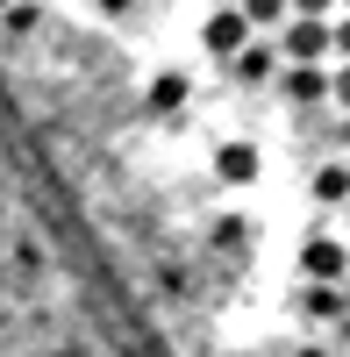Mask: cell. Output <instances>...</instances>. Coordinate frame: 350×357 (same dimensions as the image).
<instances>
[{"instance_id": "1", "label": "cell", "mask_w": 350, "mask_h": 357, "mask_svg": "<svg viewBox=\"0 0 350 357\" xmlns=\"http://www.w3.org/2000/svg\"><path fill=\"white\" fill-rule=\"evenodd\" d=\"M243 43H250V22L236 15V0H229V8L208 15V50H215V57H236Z\"/></svg>"}, {"instance_id": "2", "label": "cell", "mask_w": 350, "mask_h": 357, "mask_svg": "<svg viewBox=\"0 0 350 357\" xmlns=\"http://www.w3.org/2000/svg\"><path fill=\"white\" fill-rule=\"evenodd\" d=\"M322 50H329V29L322 22H294V29H286V57H294V65H314Z\"/></svg>"}, {"instance_id": "3", "label": "cell", "mask_w": 350, "mask_h": 357, "mask_svg": "<svg viewBox=\"0 0 350 357\" xmlns=\"http://www.w3.org/2000/svg\"><path fill=\"white\" fill-rule=\"evenodd\" d=\"M286 93H294L300 107H307V100H322V72H314V65H294V72H286Z\"/></svg>"}, {"instance_id": "4", "label": "cell", "mask_w": 350, "mask_h": 357, "mask_svg": "<svg viewBox=\"0 0 350 357\" xmlns=\"http://www.w3.org/2000/svg\"><path fill=\"white\" fill-rule=\"evenodd\" d=\"M236 15H243V22H286V0H243Z\"/></svg>"}, {"instance_id": "5", "label": "cell", "mask_w": 350, "mask_h": 357, "mask_svg": "<svg viewBox=\"0 0 350 357\" xmlns=\"http://www.w3.org/2000/svg\"><path fill=\"white\" fill-rule=\"evenodd\" d=\"M286 8H294V22H322V15L336 8V0H286Z\"/></svg>"}]
</instances>
